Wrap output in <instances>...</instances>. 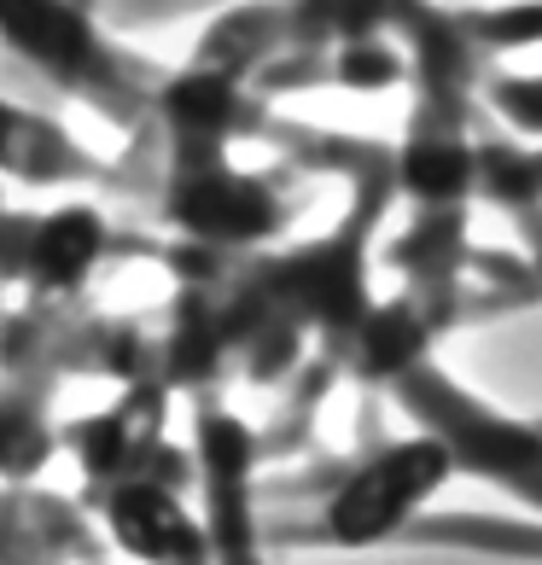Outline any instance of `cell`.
I'll list each match as a JSON object with an SVG mask.
<instances>
[{"instance_id":"1","label":"cell","mask_w":542,"mask_h":565,"mask_svg":"<svg viewBox=\"0 0 542 565\" xmlns=\"http://www.w3.org/2000/svg\"><path fill=\"white\" fill-rule=\"evenodd\" d=\"M461 472L455 449L437 431L414 426L408 437H391L380 449H357V467L327 495L316 513H263L268 548H373L397 542L426 519V501Z\"/></svg>"},{"instance_id":"2","label":"cell","mask_w":542,"mask_h":565,"mask_svg":"<svg viewBox=\"0 0 542 565\" xmlns=\"http://www.w3.org/2000/svg\"><path fill=\"white\" fill-rule=\"evenodd\" d=\"M7 47L35 65L59 94L82 99L94 117L123 129V140L158 122L152 99L163 65L111 41L99 30V12H88L82 0H7Z\"/></svg>"},{"instance_id":"3","label":"cell","mask_w":542,"mask_h":565,"mask_svg":"<svg viewBox=\"0 0 542 565\" xmlns=\"http://www.w3.org/2000/svg\"><path fill=\"white\" fill-rule=\"evenodd\" d=\"M163 344L158 332L135 316H106L94 303H18L7 316V344L0 367L7 385H65V380H111V385H146L158 373Z\"/></svg>"},{"instance_id":"4","label":"cell","mask_w":542,"mask_h":565,"mask_svg":"<svg viewBox=\"0 0 542 565\" xmlns=\"http://www.w3.org/2000/svg\"><path fill=\"white\" fill-rule=\"evenodd\" d=\"M152 216L170 227V239L222 250V257H257L298 222V193H286L268 170H234V163H199V170L163 175Z\"/></svg>"},{"instance_id":"5","label":"cell","mask_w":542,"mask_h":565,"mask_svg":"<svg viewBox=\"0 0 542 565\" xmlns=\"http://www.w3.org/2000/svg\"><path fill=\"white\" fill-rule=\"evenodd\" d=\"M397 408L421 431H437L455 449V467L472 478L513 490L525 508L542 513V426L536 420H508L485 396L455 385L444 367H421L408 385H397Z\"/></svg>"},{"instance_id":"6","label":"cell","mask_w":542,"mask_h":565,"mask_svg":"<svg viewBox=\"0 0 542 565\" xmlns=\"http://www.w3.org/2000/svg\"><path fill=\"white\" fill-rule=\"evenodd\" d=\"M7 175L24 186H94L106 199L140 204L152 211L163 193V175H170V140L163 129H140L117 158L88 152L59 117H41L30 106H7Z\"/></svg>"},{"instance_id":"7","label":"cell","mask_w":542,"mask_h":565,"mask_svg":"<svg viewBox=\"0 0 542 565\" xmlns=\"http://www.w3.org/2000/svg\"><path fill=\"white\" fill-rule=\"evenodd\" d=\"M193 460H199V490H204V531H211L216 565H268L263 536V449L257 426H245L227 403L204 396L193 403Z\"/></svg>"},{"instance_id":"8","label":"cell","mask_w":542,"mask_h":565,"mask_svg":"<svg viewBox=\"0 0 542 565\" xmlns=\"http://www.w3.org/2000/svg\"><path fill=\"white\" fill-rule=\"evenodd\" d=\"M123 227L94 199H71L59 211L7 216V286L24 303H82L94 275L117 257Z\"/></svg>"},{"instance_id":"9","label":"cell","mask_w":542,"mask_h":565,"mask_svg":"<svg viewBox=\"0 0 542 565\" xmlns=\"http://www.w3.org/2000/svg\"><path fill=\"white\" fill-rule=\"evenodd\" d=\"M152 117L170 140L176 170H199V163H227L234 140H268L275 99H263L252 82H234L187 58L181 71H163Z\"/></svg>"},{"instance_id":"10","label":"cell","mask_w":542,"mask_h":565,"mask_svg":"<svg viewBox=\"0 0 542 565\" xmlns=\"http://www.w3.org/2000/svg\"><path fill=\"white\" fill-rule=\"evenodd\" d=\"M82 508L99 519V531H106V542L117 554H129L140 565H216L204 519L187 513V501L176 490H163V484L123 478V484L88 495Z\"/></svg>"},{"instance_id":"11","label":"cell","mask_w":542,"mask_h":565,"mask_svg":"<svg viewBox=\"0 0 542 565\" xmlns=\"http://www.w3.org/2000/svg\"><path fill=\"white\" fill-rule=\"evenodd\" d=\"M444 339V332L432 327V316L421 309V298L403 286L397 298H380L373 303V316L362 321V332L350 339L344 350V380L357 391H391L397 396V385H408L421 367H432V344Z\"/></svg>"},{"instance_id":"12","label":"cell","mask_w":542,"mask_h":565,"mask_svg":"<svg viewBox=\"0 0 542 565\" xmlns=\"http://www.w3.org/2000/svg\"><path fill=\"white\" fill-rule=\"evenodd\" d=\"M158 344H163V385L187 391V396H216L222 380L240 367L234 344L222 332V309H216V291L204 286H176L170 291V309H163V327H158Z\"/></svg>"},{"instance_id":"13","label":"cell","mask_w":542,"mask_h":565,"mask_svg":"<svg viewBox=\"0 0 542 565\" xmlns=\"http://www.w3.org/2000/svg\"><path fill=\"white\" fill-rule=\"evenodd\" d=\"M291 47V0H234L199 35L193 65L222 71L234 82H257Z\"/></svg>"},{"instance_id":"14","label":"cell","mask_w":542,"mask_h":565,"mask_svg":"<svg viewBox=\"0 0 542 565\" xmlns=\"http://www.w3.org/2000/svg\"><path fill=\"white\" fill-rule=\"evenodd\" d=\"M344 380V367L332 362V355H309L304 362V373L286 385V396H280V408H275V420L268 426H257V449H263V467H280V460H309V455H321L316 444H321V431H316V420H321V403H327V391Z\"/></svg>"},{"instance_id":"15","label":"cell","mask_w":542,"mask_h":565,"mask_svg":"<svg viewBox=\"0 0 542 565\" xmlns=\"http://www.w3.org/2000/svg\"><path fill=\"white\" fill-rule=\"evenodd\" d=\"M152 431H140L129 414L117 403L111 408H94V414H76V420L59 426V444L76 455V472H82V501L123 484V478L135 472V455Z\"/></svg>"},{"instance_id":"16","label":"cell","mask_w":542,"mask_h":565,"mask_svg":"<svg viewBox=\"0 0 542 565\" xmlns=\"http://www.w3.org/2000/svg\"><path fill=\"white\" fill-rule=\"evenodd\" d=\"M403 0H291V47L332 53L344 41L397 30Z\"/></svg>"},{"instance_id":"17","label":"cell","mask_w":542,"mask_h":565,"mask_svg":"<svg viewBox=\"0 0 542 565\" xmlns=\"http://www.w3.org/2000/svg\"><path fill=\"white\" fill-rule=\"evenodd\" d=\"M403 542H432V548H478V554H513L542 559V519H496V513H426L414 519Z\"/></svg>"},{"instance_id":"18","label":"cell","mask_w":542,"mask_h":565,"mask_svg":"<svg viewBox=\"0 0 542 565\" xmlns=\"http://www.w3.org/2000/svg\"><path fill=\"white\" fill-rule=\"evenodd\" d=\"M53 385H7V420H0V460H7L12 490H30V478L53 460L59 426L47 420Z\"/></svg>"},{"instance_id":"19","label":"cell","mask_w":542,"mask_h":565,"mask_svg":"<svg viewBox=\"0 0 542 565\" xmlns=\"http://www.w3.org/2000/svg\"><path fill=\"white\" fill-rule=\"evenodd\" d=\"M408 82V47L385 35H368V41H344L332 47V88L344 94H391Z\"/></svg>"},{"instance_id":"20","label":"cell","mask_w":542,"mask_h":565,"mask_svg":"<svg viewBox=\"0 0 542 565\" xmlns=\"http://www.w3.org/2000/svg\"><path fill=\"white\" fill-rule=\"evenodd\" d=\"M467 35L496 53H519V47H542V0H508V7H461Z\"/></svg>"},{"instance_id":"21","label":"cell","mask_w":542,"mask_h":565,"mask_svg":"<svg viewBox=\"0 0 542 565\" xmlns=\"http://www.w3.org/2000/svg\"><path fill=\"white\" fill-rule=\"evenodd\" d=\"M485 106H490V117L513 122L519 135H531L542 146V76H508V71H496L485 82Z\"/></svg>"},{"instance_id":"22","label":"cell","mask_w":542,"mask_h":565,"mask_svg":"<svg viewBox=\"0 0 542 565\" xmlns=\"http://www.w3.org/2000/svg\"><path fill=\"white\" fill-rule=\"evenodd\" d=\"M252 88L263 99H280V94H316L332 88V53H304V47H286L275 65H268Z\"/></svg>"},{"instance_id":"23","label":"cell","mask_w":542,"mask_h":565,"mask_svg":"<svg viewBox=\"0 0 542 565\" xmlns=\"http://www.w3.org/2000/svg\"><path fill=\"white\" fill-rule=\"evenodd\" d=\"M234 0H99V24L117 30H146V24H170L187 12H227Z\"/></svg>"},{"instance_id":"24","label":"cell","mask_w":542,"mask_h":565,"mask_svg":"<svg viewBox=\"0 0 542 565\" xmlns=\"http://www.w3.org/2000/svg\"><path fill=\"white\" fill-rule=\"evenodd\" d=\"M99 565H106V559H99Z\"/></svg>"},{"instance_id":"25","label":"cell","mask_w":542,"mask_h":565,"mask_svg":"<svg viewBox=\"0 0 542 565\" xmlns=\"http://www.w3.org/2000/svg\"><path fill=\"white\" fill-rule=\"evenodd\" d=\"M536 426H542V420H536Z\"/></svg>"}]
</instances>
